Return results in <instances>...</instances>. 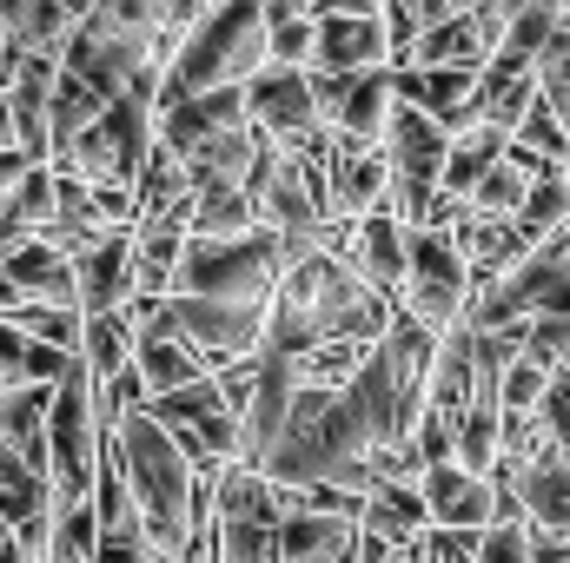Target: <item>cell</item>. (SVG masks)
Instances as JSON below:
<instances>
[{
    "label": "cell",
    "mask_w": 570,
    "mask_h": 563,
    "mask_svg": "<svg viewBox=\"0 0 570 563\" xmlns=\"http://www.w3.org/2000/svg\"><path fill=\"white\" fill-rule=\"evenodd\" d=\"M273 67V33H266V0H226L213 7L186 47L166 60V80H159V113L193 100V93H213V87H246L253 73Z\"/></svg>",
    "instance_id": "1"
},
{
    "label": "cell",
    "mask_w": 570,
    "mask_h": 563,
    "mask_svg": "<svg viewBox=\"0 0 570 563\" xmlns=\"http://www.w3.org/2000/svg\"><path fill=\"white\" fill-rule=\"evenodd\" d=\"M120 444V464H127V484H134V504H140V524L153 537L159 557H186L193 544V457L179 451V437L153 412H134V418L114 431Z\"/></svg>",
    "instance_id": "2"
},
{
    "label": "cell",
    "mask_w": 570,
    "mask_h": 563,
    "mask_svg": "<svg viewBox=\"0 0 570 563\" xmlns=\"http://www.w3.org/2000/svg\"><path fill=\"white\" fill-rule=\"evenodd\" d=\"M285 285V233L259 226L239 239H186L179 285L193 298H233V305H273Z\"/></svg>",
    "instance_id": "3"
},
{
    "label": "cell",
    "mask_w": 570,
    "mask_h": 563,
    "mask_svg": "<svg viewBox=\"0 0 570 563\" xmlns=\"http://www.w3.org/2000/svg\"><path fill=\"white\" fill-rule=\"evenodd\" d=\"M153 152H159V87H140V93L114 100L87 134H73L67 146H53L47 166L73 172V179H87V186H100V179L140 186V172H146Z\"/></svg>",
    "instance_id": "4"
},
{
    "label": "cell",
    "mask_w": 570,
    "mask_h": 563,
    "mask_svg": "<svg viewBox=\"0 0 570 563\" xmlns=\"http://www.w3.org/2000/svg\"><path fill=\"white\" fill-rule=\"evenodd\" d=\"M179 338L199 345L206 372H226L253 352H266V332H273V305H233V298H193V292H173L166 298Z\"/></svg>",
    "instance_id": "5"
},
{
    "label": "cell",
    "mask_w": 570,
    "mask_h": 563,
    "mask_svg": "<svg viewBox=\"0 0 570 563\" xmlns=\"http://www.w3.org/2000/svg\"><path fill=\"white\" fill-rule=\"evenodd\" d=\"M246 113L285 152H298L305 140L332 134L325 113H318V100H312V67H266V73H253L246 80Z\"/></svg>",
    "instance_id": "6"
},
{
    "label": "cell",
    "mask_w": 570,
    "mask_h": 563,
    "mask_svg": "<svg viewBox=\"0 0 570 563\" xmlns=\"http://www.w3.org/2000/svg\"><path fill=\"white\" fill-rule=\"evenodd\" d=\"M80 266V312L100 318V312H127L140 298V226H114L94 253L73 259Z\"/></svg>",
    "instance_id": "7"
},
{
    "label": "cell",
    "mask_w": 570,
    "mask_h": 563,
    "mask_svg": "<svg viewBox=\"0 0 570 563\" xmlns=\"http://www.w3.org/2000/svg\"><path fill=\"white\" fill-rule=\"evenodd\" d=\"M233 127H253L246 87H213V93H193V100H179V107L159 113V146L179 152V159H193L206 140H219V134H233Z\"/></svg>",
    "instance_id": "8"
},
{
    "label": "cell",
    "mask_w": 570,
    "mask_h": 563,
    "mask_svg": "<svg viewBox=\"0 0 570 563\" xmlns=\"http://www.w3.org/2000/svg\"><path fill=\"white\" fill-rule=\"evenodd\" d=\"M312 67L325 73H372L392 67V33L379 13H318V53Z\"/></svg>",
    "instance_id": "9"
},
{
    "label": "cell",
    "mask_w": 570,
    "mask_h": 563,
    "mask_svg": "<svg viewBox=\"0 0 570 563\" xmlns=\"http://www.w3.org/2000/svg\"><path fill=\"white\" fill-rule=\"evenodd\" d=\"M425 504L444 531H491L498 524V477H471L464 464H431Z\"/></svg>",
    "instance_id": "10"
},
{
    "label": "cell",
    "mask_w": 570,
    "mask_h": 563,
    "mask_svg": "<svg viewBox=\"0 0 570 563\" xmlns=\"http://www.w3.org/2000/svg\"><path fill=\"white\" fill-rule=\"evenodd\" d=\"M451 127L431 120L425 107H405L399 100V120L385 134V152H392V172L399 179H419V186H444V159H451Z\"/></svg>",
    "instance_id": "11"
},
{
    "label": "cell",
    "mask_w": 570,
    "mask_h": 563,
    "mask_svg": "<svg viewBox=\"0 0 570 563\" xmlns=\"http://www.w3.org/2000/svg\"><path fill=\"white\" fill-rule=\"evenodd\" d=\"M392 192V152H338L332 146V219H372Z\"/></svg>",
    "instance_id": "12"
},
{
    "label": "cell",
    "mask_w": 570,
    "mask_h": 563,
    "mask_svg": "<svg viewBox=\"0 0 570 563\" xmlns=\"http://www.w3.org/2000/svg\"><path fill=\"white\" fill-rule=\"evenodd\" d=\"M7 279L20 285L27 298H47V305H80V266H73V253H60L47 233H33L7 266H0Z\"/></svg>",
    "instance_id": "13"
},
{
    "label": "cell",
    "mask_w": 570,
    "mask_h": 563,
    "mask_svg": "<svg viewBox=\"0 0 570 563\" xmlns=\"http://www.w3.org/2000/svg\"><path fill=\"white\" fill-rule=\"evenodd\" d=\"M358 273L379 285V292H405L412 279V226H399L392 213H372L358 219Z\"/></svg>",
    "instance_id": "14"
},
{
    "label": "cell",
    "mask_w": 570,
    "mask_h": 563,
    "mask_svg": "<svg viewBox=\"0 0 570 563\" xmlns=\"http://www.w3.org/2000/svg\"><path fill=\"white\" fill-rule=\"evenodd\" d=\"M478 405V358H471V325H458L451 338H444V352H438V365H431V392H425V412L438 418H464Z\"/></svg>",
    "instance_id": "15"
},
{
    "label": "cell",
    "mask_w": 570,
    "mask_h": 563,
    "mask_svg": "<svg viewBox=\"0 0 570 563\" xmlns=\"http://www.w3.org/2000/svg\"><path fill=\"white\" fill-rule=\"evenodd\" d=\"M358 531L392 537V544H419V537H431L438 517H431V504H425V484H385V491H372Z\"/></svg>",
    "instance_id": "16"
},
{
    "label": "cell",
    "mask_w": 570,
    "mask_h": 563,
    "mask_svg": "<svg viewBox=\"0 0 570 563\" xmlns=\"http://www.w3.org/2000/svg\"><path fill=\"white\" fill-rule=\"evenodd\" d=\"M80 358L94 365V378H100V385H107V378H120V372L140 358V318H134V305H127V312H100V318H87Z\"/></svg>",
    "instance_id": "17"
},
{
    "label": "cell",
    "mask_w": 570,
    "mask_h": 563,
    "mask_svg": "<svg viewBox=\"0 0 570 563\" xmlns=\"http://www.w3.org/2000/svg\"><path fill=\"white\" fill-rule=\"evenodd\" d=\"M259 199L246 186H199L193 199V239H239V233H259Z\"/></svg>",
    "instance_id": "18"
},
{
    "label": "cell",
    "mask_w": 570,
    "mask_h": 563,
    "mask_svg": "<svg viewBox=\"0 0 570 563\" xmlns=\"http://www.w3.org/2000/svg\"><path fill=\"white\" fill-rule=\"evenodd\" d=\"M412 53H419V67H478V73H484L498 47L484 40V27H478L471 13H458V20H438V27H425Z\"/></svg>",
    "instance_id": "19"
},
{
    "label": "cell",
    "mask_w": 570,
    "mask_h": 563,
    "mask_svg": "<svg viewBox=\"0 0 570 563\" xmlns=\"http://www.w3.org/2000/svg\"><path fill=\"white\" fill-rule=\"evenodd\" d=\"M451 464H464L471 477H498V464H504V405H471L464 418H458V457Z\"/></svg>",
    "instance_id": "20"
},
{
    "label": "cell",
    "mask_w": 570,
    "mask_h": 563,
    "mask_svg": "<svg viewBox=\"0 0 570 563\" xmlns=\"http://www.w3.org/2000/svg\"><path fill=\"white\" fill-rule=\"evenodd\" d=\"M504 152H511V134H498V127H471V134H458V140H451V159H444V192L471 199L478 179H484Z\"/></svg>",
    "instance_id": "21"
},
{
    "label": "cell",
    "mask_w": 570,
    "mask_h": 563,
    "mask_svg": "<svg viewBox=\"0 0 570 563\" xmlns=\"http://www.w3.org/2000/svg\"><path fill=\"white\" fill-rule=\"evenodd\" d=\"M140 372H146V385H153V398H166L179 385H199L206 358H199L193 338H140Z\"/></svg>",
    "instance_id": "22"
},
{
    "label": "cell",
    "mask_w": 570,
    "mask_h": 563,
    "mask_svg": "<svg viewBox=\"0 0 570 563\" xmlns=\"http://www.w3.org/2000/svg\"><path fill=\"white\" fill-rule=\"evenodd\" d=\"M107 107H114V100H107L94 80H80L67 60H60V87H53V146H67L73 134H87V127H94Z\"/></svg>",
    "instance_id": "23"
},
{
    "label": "cell",
    "mask_w": 570,
    "mask_h": 563,
    "mask_svg": "<svg viewBox=\"0 0 570 563\" xmlns=\"http://www.w3.org/2000/svg\"><path fill=\"white\" fill-rule=\"evenodd\" d=\"M13 325L40 345H60V352H80V338H87V312L80 305H47V298H27L13 312Z\"/></svg>",
    "instance_id": "24"
},
{
    "label": "cell",
    "mask_w": 570,
    "mask_h": 563,
    "mask_svg": "<svg viewBox=\"0 0 570 563\" xmlns=\"http://www.w3.org/2000/svg\"><path fill=\"white\" fill-rule=\"evenodd\" d=\"M146 412H153L159 424H206V418H219V412H226V392H219V378L206 372L199 385H179V392L153 398Z\"/></svg>",
    "instance_id": "25"
},
{
    "label": "cell",
    "mask_w": 570,
    "mask_h": 563,
    "mask_svg": "<svg viewBox=\"0 0 570 563\" xmlns=\"http://www.w3.org/2000/svg\"><path fill=\"white\" fill-rule=\"evenodd\" d=\"M518 219H524V233H531V239H551V233L564 226V219H570V166L544 172V179L531 186V199H524V213H518Z\"/></svg>",
    "instance_id": "26"
},
{
    "label": "cell",
    "mask_w": 570,
    "mask_h": 563,
    "mask_svg": "<svg viewBox=\"0 0 570 563\" xmlns=\"http://www.w3.org/2000/svg\"><path fill=\"white\" fill-rule=\"evenodd\" d=\"M266 33H273V67H312V53H318V20L312 13L266 7Z\"/></svg>",
    "instance_id": "27"
},
{
    "label": "cell",
    "mask_w": 570,
    "mask_h": 563,
    "mask_svg": "<svg viewBox=\"0 0 570 563\" xmlns=\"http://www.w3.org/2000/svg\"><path fill=\"white\" fill-rule=\"evenodd\" d=\"M518 146H524V152H538L544 166H570V120L551 107V100H538V107H531V120L518 127Z\"/></svg>",
    "instance_id": "28"
},
{
    "label": "cell",
    "mask_w": 570,
    "mask_h": 563,
    "mask_svg": "<svg viewBox=\"0 0 570 563\" xmlns=\"http://www.w3.org/2000/svg\"><path fill=\"white\" fill-rule=\"evenodd\" d=\"M551 378H558V372L524 352V358L511 365V378H504V412H538V405L551 398Z\"/></svg>",
    "instance_id": "29"
},
{
    "label": "cell",
    "mask_w": 570,
    "mask_h": 563,
    "mask_svg": "<svg viewBox=\"0 0 570 563\" xmlns=\"http://www.w3.org/2000/svg\"><path fill=\"white\" fill-rule=\"evenodd\" d=\"M94 563H166V557L153 551L146 524L134 517V524H120V531H100V551H94Z\"/></svg>",
    "instance_id": "30"
},
{
    "label": "cell",
    "mask_w": 570,
    "mask_h": 563,
    "mask_svg": "<svg viewBox=\"0 0 570 563\" xmlns=\"http://www.w3.org/2000/svg\"><path fill=\"white\" fill-rule=\"evenodd\" d=\"M478 563H538L531 524H491V531H484V551H478Z\"/></svg>",
    "instance_id": "31"
},
{
    "label": "cell",
    "mask_w": 570,
    "mask_h": 563,
    "mask_svg": "<svg viewBox=\"0 0 570 563\" xmlns=\"http://www.w3.org/2000/svg\"><path fill=\"white\" fill-rule=\"evenodd\" d=\"M352 87H358V73H325V67H312V100H318L325 127H338V113H345Z\"/></svg>",
    "instance_id": "32"
},
{
    "label": "cell",
    "mask_w": 570,
    "mask_h": 563,
    "mask_svg": "<svg viewBox=\"0 0 570 563\" xmlns=\"http://www.w3.org/2000/svg\"><path fill=\"white\" fill-rule=\"evenodd\" d=\"M27 239H33V219L20 213V199H13V192H0V266H7Z\"/></svg>",
    "instance_id": "33"
},
{
    "label": "cell",
    "mask_w": 570,
    "mask_h": 563,
    "mask_svg": "<svg viewBox=\"0 0 570 563\" xmlns=\"http://www.w3.org/2000/svg\"><path fill=\"white\" fill-rule=\"evenodd\" d=\"M538 412H544V424H551V437H558V451L570 457V372H558V378H551V398H544Z\"/></svg>",
    "instance_id": "34"
},
{
    "label": "cell",
    "mask_w": 570,
    "mask_h": 563,
    "mask_svg": "<svg viewBox=\"0 0 570 563\" xmlns=\"http://www.w3.org/2000/svg\"><path fill=\"white\" fill-rule=\"evenodd\" d=\"M20 146V120H13V100L0 93V152H13Z\"/></svg>",
    "instance_id": "35"
},
{
    "label": "cell",
    "mask_w": 570,
    "mask_h": 563,
    "mask_svg": "<svg viewBox=\"0 0 570 563\" xmlns=\"http://www.w3.org/2000/svg\"><path fill=\"white\" fill-rule=\"evenodd\" d=\"M325 13H385V0H325Z\"/></svg>",
    "instance_id": "36"
},
{
    "label": "cell",
    "mask_w": 570,
    "mask_h": 563,
    "mask_svg": "<svg viewBox=\"0 0 570 563\" xmlns=\"http://www.w3.org/2000/svg\"><path fill=\"white\" fill-rule=\"evenodd\" d=\"M412 7H419V0H412Z\"/></svg>",
    "instance_id": "37"
}]
</instances>
